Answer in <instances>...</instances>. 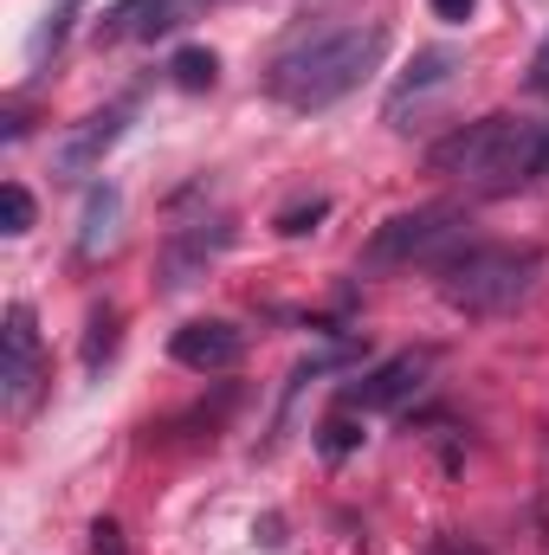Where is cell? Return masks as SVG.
Returning <instances> with one entry per match:
<instances>
[{
    "label": "cell",
    "mask_w": 549,
    "mask_h": 555,
    "mask_svg": "<svg viewBox=\"0 0 549 555\" xmlns=\"http://www.w3.org/2000/svg\"><path fill=\"white\" fill-rule=\"evenodd\" d=\"M426 168L446 181H465L478 194H518L549 181V124H518V117H478L459 124L452 137L426 149Z\"/></svg>",
    "instance_id": "obj_1"
},
{
    "label": "cell",
    "mask_w": 549,
    "mask_h": 555,
    "mask_svg": "<svg viewBox=\"0 0 549 555\" xmlns=\"http://www.w3.org/2000/svg\"><path fill=\"white\" fill-rule=\"evenodd\" d=\"M388 52V26H330L297 39L291 52H278L266 65V91L291 111H330L336 98H349Z\"/></svg>",
    "instance_id": "obj_2"
},
{
    "label": "cell",
    "mask_w": 549,
    "mask_h": 555,
    "mask_svg": "<svg viewBox=\"0 0 549 555\" xmlns=\"http://www.w3.org/2000/svg\"><path fill=\"white\" fill-rule=\"evenodd\" d=\"M439 278V297L452 304V310H465V317H505V310H518L531 291H537V278H544V253L537 246H459L452 259H439L433 266Z\"/></svg>",
    "instance_id": "obj_3"
},
{
    "label": "cell",
    "mask_w": 549,
    "mask_h": 555,
    "mask_svg": "<svg viewBox=\"0 0 549 555\" xmlns=\"http://www.w3.org/2000/svg\"><path fill=\"white\" fill-rule=\"evenodd\" d=\"M465 207H413V214H395V220H382L375 233H369V246H362V266L369 272H408V266H439V259H452L459 246H472L465 240Z\"/></svg>",
    "instance_id": "obj_4"
},
{
    "label": "cell",
    "mask_w": 549,
    "mask_h": 555,
    "mask_svg": "<svg viewBox=\"0 0 549 555\" xmlns=\"http://www.w3.org/2000/svg\"><path fill=\"white\" fill-rule=\"evenodd\" d=\"M39 382V323L26 304H7V330H0V401L7 408H26Z\"/></svg>",
    "instance_id": "obj_5"
},
{
    "label": "cell",
    "mask_w": 549,
    "mask_h": 555,
    "mask_svg": "<svg viewBox=\"0 0 549 555\" xmlns=\"http://www.w3.org/2000/svg\"><path fill=\"white\" fill-rule=\"evenodd\" d=\"M227 246H233V220H194V227H175V233H168V253H162V284H168V291L194 284V278L207 272Z\"/></svg>",
    "instance_id": "obj_6"
},
{
    "label": "cell",
    "mask_w": 549,
    "mask_h": 555,
    "mask_svg": "<svg viewBox=\"0 0 549 555\" xmlns=\"http://www.w3.org/2000/svg\"><path fill=\"white\" fill-rule=\"evenodd\" d=\"M420 382H426V356H395V362L369 369L362 382H349L343 388V408L349 414H388V408H401V401L420 395Z\"/></svg>",
    "instance_id": "obj_7"
},
{
    "label": "cell",
    "mask_w": 549,
    "mask_h": 555,
    "mask_svg": "<svg viewBox=\"0 0 549 555\" xmlns=\"http://www.w3.org/2000/svg\"><path fill=\"white\" fill-rule=\"evenodd\" d=\"M168 349H175L181 369H194V375H220V369H233V362L246 356V336H240L233 323L207 317V323H181Z\"/></svg>",
    "instance_id": "obj_8"
},
{
    "label": "cell",
    "mask_w": 549,
    "mask_h": 555,
    "mask_svg": "<svg viewBox=\"0 0 549 555\" xmlns=\"http://www.w3.org/2000/svg\"><path fill=\"white\" fill-rule=\"evenodd\" d=\"M207 0H117L104 13V39H168L181 33Z\"/></svg>",
    "instance_id": "obj_9"
},
{
    "label": "cell",
    "mask_w": 549,
    "mask_h": 555,
    "mask_svg": "<svg viewBox=\"0 0 549 555\" xmlns=\"http://www.w3.org/2000/svg\"><path fill=\"white\" fill-rule=\"evenodd\" d=\"M124 124H130V111H98V117H85L72 137L59 142V155H52V162H59V175H65V181H85V175L104 162V149L124 137Z\"/></svg>",
    "instance_id": "obj_10"
},
{
    "label": "cell",
    "mask_w": 549,
    "mask_h": 555,
    "mask_svg": "<svg viewBox=\"0 0 549 555\" xmlns=\"http://www.w3.org/2000/svg\"><path fill=\"white\" fill-rule=\"evenodd\" d=\"M452 72H459V52H446V46H433V52H420V59H413V78H401V85H395V98H388V117L401 124V117H408V104H413V98H426V91H439V85H446Z\"/></svg>",
    "instance_id": "obj_11"
},
{
    "label": "cell",
    "mask_w": 549,
    "mask_h": 555,
    "mask_svg": "<svg viewBox=\"0 0 549 555\" xmlns=\"http://www.w3.org/2000/svg\"><path fill=\"white\" fill-rule=\"evenodd\" d=\"M117 214H124L117 188H91V201H85V233H78V253H104V246L117 240Z\"/></svg>",
    "instance_id": "obj_12"
},
{
    "label": "cell",
    "mask_w": 549,
    "mask_h": 555,
    "mask_svg": "<svg viewBox=\"0 0 549 555\" xmlns=\"http://www.w3.org/2000/svg\"><path fill=\"white\" fill-rule=\"evenodd\" d=\"M168 78H175L181 91H214V85H220V59H214L207 46H188V52L168 59Z\"/></svg>",
    "instance_id": "obj_13"
},
{
    "label": "cell",
    "mask_w": 549,
    "mask_h": 555,
    "mask_svg": "<svg viewBox=\"0 0 549 555\" xmlns=\"http://www.w3.org/2000/svg\"><path fill=\"white\" fill-rule=\"evenodd\" d=\"M0 207H7V227H0V233H13V240H20V233L33 227V194H26L20 181H7V188H0Z\"/></svg>",
    "instance_id": "obj_14"
},
{
    "label": "cell",
    "mask_w": 549,
    "mask_h": 555,
    "mask_svg": "<svg viewBox=\"0 0 549 555\" xmlns=\"http://www.w3.org/2000/svg\"><path fill=\"white\" fill-rule=\"evenodd\" d=\"M111 349H117V317L104 310V317H91V343H85V362L98 369V362H104Z\"/></svg>",
    "instance_id": "obj_15"
},
{
    "label": "cell",
    "mask_w": 549,
    "mask_h": 555,
    "mask_svg": "<svg viewBox=\"0 0 549 555\" xmlns=\"http://www.w3.org/2000/svg\"><path fill=\"white\" fill-rule=\"evenodd\" d=\"M91 555H130V550H124V530H117L111 517H98V524H91Z\"/></svg>",
    "instance_id": "obj_16"
},
{
    "label": "cell",
    "mask_w": 549,
    "mask_h": 555,
    "mask_svg": "<svg viewBox=\"0 0 549 555\" xmlns=\"http://www.w3.org/2000/svg\"><path fill=\"white\" fill-rule=\"evenodd\" d=\"M356 439H362V433H356V426H349L343 414H330V420H323V452H349Z\"/></svg>",
    "instance_id": "obj_17"
},
{
    "label": "cell",
    "mask_w": 549,
    "mask_h": 555,
    "mask_svg": "<svg viewBox=\"0 0 549 555\" xmlns=\"http://www.w3.org/2000/svg\"><path fill=\"white\" fill-rule=\"evenodd\" d=\"M524 91L549 98V33H544V46H537V59H531V72H524Z\"/></svg>",
    "instance_id": "obj_18"
},
{
    "label": "cell",
    "mask_w": 549,
    "mask_h": 555,
    "mask_svg": "<svg viewBox=\"0 0 549 555\" xmlns=\"http://www.w3.org/2000/svg\"><path fill=\"white\" fill-rule=\"evenodd\" d=\"M330 214V201H310V207H291V214H278V233H304V220H323Z\"/></svg>",
    "instance_id": "obj_19"
},
{
    "label": "cell",
    "mask_w": 549,
    "mask_h": 555,
    "mask_svg": "<svg viewBox=\"0 0 549 555\" xmlns=\"http://www.w3.org/2000/svg\"><path fill=\"white\" fill-rule=\"evenodd\" d=\"M426 7H433L439 20H452V26H459V20H472V7H478V0H426Z\"/></svg>",
    "instance_id": "obj_20"
}]
</instances>
